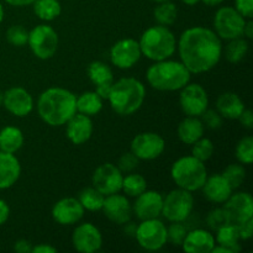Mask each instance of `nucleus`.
<instances>
[{
    "instance_id": "obj_1",
    "label": "nucleus",
    "mask_w": 253,
    "mask_h": 253,
    "mask_svg": "<svg viewBox=\"0 0 253 253\" xmlns=\"http://www.w3.org/2000/svg\"><path fill=\"white\" fill-rule=\"evenodd\" d=\"M177 47L180 62L194 74L211 71L222 56L221 39L215 31L203 26L185 30Z\"/></svg>"
},
{
    "instance_id": "obj_2",
    "label": "nucleus",
    "mask_w": 253,
    "mask_h": 253,
    "mask_svg": "<svg viewBox=\"0 0 253 253\" xmlns=\"http://www.w3.org/2000/svg\"><path fill=\"white\" fill-rule=\"evenodd\" d=\"M39 115L47 125L62 126L77 113V96L68 89L48 88L37 100Z\"/></svg>"
},
{
    "instance_id": "obj_3",
    "label": "nucleus",
    "mask_w": 253,
    "mask_h": 253,
    "mask_svg": "<svg viewBox=\"0 0 253 253\" xmlns=\"http://www.w3.org/2000/svg\"><path fill=\"white\" fill-rule=\"evenodd\" d=\"M192 73L180 61H157L147 69L146 78L153 89L160 91L180 90L190 82Z\"/></svg>"
},
{
    "instance_id": "obj_4",
    "label": "nucleus",
    "mask_w": 253,
    "mask_h": 253,
    "mask_svg": "<svg viewBox=\"0 0 253 253\" xmlns=\"http://www.w3.org/2000/svg\"><path fill=\"white\" fill-rule=\"evenodd\" d=\"M146 98V88L136 78H121L113 83L108 100L116 114L128 116L142 106Z\"/></svg>"
},
{
    "instance_id": "obj_5",
    "label": "nucleus",
    "mask_w": 253,
    "mask_h": 253,
    "mask_svg": "<svg viewBox=\"0 0 253 253\" xmlns=\"http://www.w3.org/2000/svg\"><path fill=\"white\" fill-rule=\"evenodd\" d=\"M141 53L153 62L170 58L177 49V40L174 34L163 25L151 26L141 36Z\"/></svg>"
},
{
    "instance_id": "obj_6",
    "label": "nucleus",
    "mask_w": 253,
    "mask_h": 253,
    "mask_svg": "<svg viewBox=\"0 0 253 253\" xmlns=\"http://www.w3.org/2000/svg\"><path fill=\"white\" fill-rule=\"evenodd\" d=\"M170 177L178 188L195 192L202 189L208 178V170L204 162L193 156H184L173 163Z\"/></svg>"
},
{
    "instance_id": "obj_7",
    "label": "nucleus",
    "mask_w": 253,
    "mask_h": 253,
    "mask_svg": "<svg viewBox=\"0 0 253 253\" xmlns=\"http://www.w3.org/2000/svg\"><path fill=\"white\" fill-rule=\"evenodd\" d=\"M194 198L192 192L178 188L163 198L162 214L170 222H184L192 215Z\"/></svg>"
},
{
    "instance_id": "obj_8",
    "label": "nucleus",
    "mask_w": 253,
    "mask_h": 253,
    "mask_svg": "<svg viewBox=\"0 0 253 253\" xmlns=\"http://www.w3.org/2000/svg\"><path fill=\"white\" fill-rule=\"evenodd\" d=\"M27 44L37 58L49 59L58 48V34L48 25H37L29 31Z\"/></svg>"
},
{
    "instance_id": "obj_9",
    "label": "nucleus",
    "mask_w": 253,
    "mask_h": 253,
    "mask_svg": "<svg viewBox=\"0 0 253 253\" xmlns=\"http://www.w3.org/2000/svg\"><path fill=\"white\" fill-rule=\"evenodd\" d=\"M135 237L138 245L147 251H158L167 244V226L158 217L142 220L136 226Z\"/></svg>"
},
{
    "instance_id": "obj_10",
    "label": "nucleus",
    "mask_w": 253,
    "mask_h": 253,
    "mask_svg": "<svg viewBox=\"0 0 253 253\" xmlns=\"http://www.w3.org/2000/svg\"><path fill=\"white\" fill-rule=\"evenodd\" d=\"M246 19L232 6H222L214 17L215 34L221 40H232L242 36Z\"/></svg>"
},
{
    "instance_id": "obj_11",
    "label": "nucleus",
    "mask_w": 253,
    "mask_h": 253,
    "mask_svg": "<svg viewBox=\"0 0 253 253\" xmlns=\"http://www.w3.org/2000/svg\"><path fill=\"white\" fill-rule=\"evenodd\" d=\"M179 105L187 116L200 118L209 106V96L207 90L198 83H188L180 89Z\"/></svg>"
},
{
    "instance_id": "obj_12",
    "label": "nucleus",
    "mask_w": 253,
    "mask_h": 253,
    "mask_svg": "<svg viewBox=\"0 0 253 253\" xmlns=\"http://www.w3.org/2000/svg\"><path fill=\"white\" fill-rule=\"evenodd\" d=\"M124 173L113 163H103L93 173L91 183L101 194L110 195L119 193L123 187Z\"/></svg>"
},
{
    "instance_id": "obj_13",
    "label": "nucleus",
    "mask_w": 253,
    "mask_h": 253,
    "mask_svg": "<svg viewBox=\"0 0 253 253\" xmlns=\"http://www.w3.org/2000/svg\"><path fill=\"white\" fill-rule=\"evenodd\" d=\"M166 147V142L161 135L156 132H141L131 141V152L142 161H152L160 157Z\"/></svg>"
},
{
    "instance_id": "obj_14",
    "label": "nucleus",
    "mask_w": 253,
    "mask_h": 253,
    "mask_svg": "<svg viewBox=\"0 0 253 253\" xmlns=\"http://www.w3.org/2000/svg\"><path fill=\"white\" fill-rule=\"evenodd\" d=\"M229 224L239 225L253 219V199L252 195L246 192H239L230 195L224 203Z\"/></svg>"
},
{
    "instance_id": "obj_15",
    "label": "nucleus",
    "mask_w": 253,
    "mask_h": 253,
    "mask_svg": "<svg viewBox=\"0 0 253 253\" xmlns=\"http://www.w3.org/2000/svg\"><path fill=\"white\" fill-rule=\"evenodd\" d=\"M141 48L138 41L133 39H123L113 44L110 49V61L116 68L130 69L140 61Z\"/></svg>"
},
{
    "instance_id": "obj_16",
    "label": "nucleus",
    "mask_w": 253,
    "mask_h": 253,
    "mask_svg": "<svg viewBox=\"0 0 253 253\" xmlns=\"http://www.w3.org/2000/svg\"><path fill=\"white\" fill-rule=\"evenodd\" d=\"M72 244L78 252L94 253L103 246V236L95 225L91 222H84L74 229Z\"/></svg>"
},
{
    "instance_id": "obj_17",
    "label": "nucleus",
    "mask_w": 253,
    "mask_h": 253,
    "mask_svg": "<svg viewBox=\"0 0 253 253\" xmlns=\"http://www.w3.org/2000/svg\"><path fill=\"white\" fill-rule=\"evenodd\" d=\"M101 210L110 221L118 225H125L126 222H130L133 214L131 203L125 195L119 193L106 195Z\"/></svg>"
},
{
    "instance_id": "obj_18",
    "label": "nucleus",
    "mask_w": 253,
    "mask_h": 253,
    "mask_svg": "<svg viewBox=\"0 0 253 253\" xmlns=\"http://www.w3.org/2000/svg\"><path fill=\"white\" fill-rule=\"evenodd\" d=\"M2 105L17 118H25L34 110L32 95L21 86H12L4 93Z\"/></svg>"
},
{
    "instance_id": "obj_19",
    "label": "nucleus",
    "mask_w": 253,
    "mask_h": 253,
    "mask_svg": "<svg viewBox=\"0 0 253 253\" xmlns=\"http://www.w3.org/2000/svg\"><path fill=\"white\" fill-rule=\"evenodd\" d=\"M163 197L156 190H147L136 197L135 204L132 205V211L138 219L150 220L156 219L162 214Z\"/></svg>"
},
{
    "instance_id": "obj_20",
    "label": "nucleus",
    "mask_w": 253,
    "mask_h": 253,
    "mask_svg": "<svg viewBox=\"0 0 253 253\" xmlns=\"http://www.w3.org/2000/svg\"><path fill=\"white\" fill-rule=\"evenodd\" d=\"M84 208L76 198H63L52 208V217L54 221L63 226L74 225L84 216Z\"/></svg>"
},
{
    "instance_id": "obj_21",
    "label": "nucleus",
    "mask_w": 253,
    "mask_h": 253,
    "mask_svg": "<svg viewBox=\"0 0 253 253\" xmlns=\"http://www.w3.org/2000/svg\"><path fill=\"white\" fill-rule=\"evenodd\" d=\"M93 121L90 116L76 113L66 123V135L74 145H83L93 135Z\"/></svg>"
},
{
    "instance_id": "obj_22",
    "label": "nucleus",
    "mask_w": 253,
    "mask_h": 253,
    "mask_svg": "<svg viewBox=\"0 0 253 253\" xmlns=\"http://www.w3.org/2000/svg\"><path fill=\"white\" fill-rule=\"evenodd\" d=\"M203 194L209 202L215 204H224L230 195L232 194V188L222 174H212L207 178L202 187Z\"/></svg>"
},
{
    "instance_id": "obj_23",
    "label": "nucleus",
    "mask_w": 253,
    "mask_h": 253,
    "mask_svg": "<svg viewBox=\"0 0 253 253\" xmlns=\"http://www.w3.org/2000/svg\"><path fill=\"white\" fill-rule=\"evenodd\" d=\"M215 245L216 242L211 232L204 229H194L188 231L182 247L188 253H210Z\"/></svg>"
},
{
    "instance_id": "obj_24",
    "label": "nucleus",
    "mask_w": 253,
    "mask_h": 253,
    "mask_svg": "<svg viewBox=\"0 0 253 253\" xmlns=\"http://www.w3.org/2000/svg\"><path fill=\"white\" fill-rule=\"evenodd\" d=\"M21 174V166L14 153L0 151V190L11 188Z\"/></svg>"
},
{
    "instance_id": "obj_25",
    "label": "nucleus",
    "mask_w": 253,
    "mask_h": 253,
    "mask_svg": "<svg viewBox=\"0 0 253 253\" xmlns=\"http://www.w3.org/2000/svg\"><path fill=\"white\" fill-rule=\"evenodd\" d=\"M246 109L242 99L234 91H226L222 93L217 98L216 110L224 119L229 120H237L241 115L242 111Z\"/></svg>"
},
{
    "instance_id": "obj_26",
    "label": "nucleus",
    "mask_w": 253,
    "mask_h": 253,
    "mask_svg": "<svg viewBox=\"0 0 253 253\" xmlns=\"http://www.w3.org/2000/svg\"><path fill=\"white\" fill-rule=\"evenodd\" d=\"M205 126L197 116H187L178 125V137L185 145H193L204 136Z\"/></svg>"
},
{
    "instance_id": "obj_27",
    "label": "nucleus",
    "mask_w": 253,
    "mask_h": 253,
    "mask_svg": "<svg viewBox=\"0 0 253 253\" xmlns=\"http://www.w3.org/2000/svg\"><path fill=\"white\" fill-rule=\"evenodd\" d=\"M24 145V133L15 126H5L0 131V151L15 153Z\"/></svg>"
},
{
    "instance_id": "obj_28",
    "label": "nucleus",
    "mask_w": 253,
    "mask_h": 253,
    "mask_svg": "<svg viewBox=\"0 0 253 253\" xmlns=\"http://www.w3.org/2000/svg\"><path fill=\"white\" fill-rule=\"evenodd\" d=\"M103 99L95 91H85L77 96V113L86 116H95L103 109Z\"/></svg>"
},
{
    "instance_id": "obj_29",
    "label": "nucleus",
    "mask_w": 253,
    "mask_h": 253,
    "mask_svg": "<svg viewBox=\"0 0 253 253\" xmlns=\"http://www.w3.org/2000/svg\"><path fill=\"white\" fill-rule=\"evenodd\" d=\"M241 241L239 235V230H237L236 225L226 224L225 226L220 227L216 231V237H215V242L220 246H224L229 249L231 253H236L241 251V246L239 242Z\"/></svg>"
},
{
    "instance_id": "obj_30",
    "label": "nucleus",
    "mask_w": 253,
    "mask_h": 253,
    "mask_svg": "<svg viewBox=\"0 0 253 253\" xmlns=\"http://www.w3.org/2000/svg\"><path fill=\"white\" fill-rule=\"evenodd\" d=\"M89 79L95 86L114 83V74L110 67L101 61L91 62L86 69Z\"/></svg>"
},
{
    "instance_id": "obj_31",
    "label": "nucleus",
    "mask_w": 253,
    "mask_h": 253,
    "mask_svg": "<svg viewBox=\"0 0 253 253\" xmlns=\"http://www.w3.org/2000/svg\"><path fill=\"white\" fill-rule=\"evenodd\" d=\"M247 52H249V41L242 36L229 40L224 49L225 58L230 63H239V62H241L246 57Z\"/></svg>"
},
{
    "instance_id": "obj_32",
    "label": "nucleus",
    "mask_w": 253,
    "mask_h": 253,
    "mask_svg": "<svg viewBox=\"0 0 253 253\" xmlns=\"http://www.w3.org/2000/svg\"><path fill=\"white\" fill-rule=\"evenodd\" d=\"M34 11L39 19L52 21L61 15L62 6L58 0H35Z\"/></svg>"
},
{
    "instance_id": "obj_33",
    "label": "nucleus",
    "mask_w": 253,
    "mask_h": 253,
    "mask_svg": "<svg viewBox=\"0 0 253 253\" xmlns=\"http://www.w3.org/2000/svg\"><path fill=\"white\" fill-rule=\"evenodd\" d=\"M104 199H105V195L101 194L94 187L83 189L79 193L78 197V200L81 202L82 207L84 208V210H88V211H99V210H101Z\"/></svg>"
},
{
    "instance_id": "obj_34",
    "label": "nucleus",
    "mask_w": 253,
    "mask_h": 253,
    "mask_svg": "<svg viewBox=\"0 0 253 253\" xmlns=\"http://www.w3.org/2000/svg\"><path fill=\"white\" fill-rule=\"evenodd\" d=\"M153 16H155L158 25L169 26V25L174 24L175 20H177V5L172 1L158 2V5L155 7V10H153Z\"/></svg>"
},
{
    "instance_id": "obj_35",
    "label": "nucleus",
    "mask_w": 253,
    "mask_h": 253,
    "mask_svg": "<svg viewBox=\"0 0 253 253\" xmlns=\"http://www.w3.org/2000/svg\"><path fill=\"white\" fill-rule=\"evenodd\" d=\"M146 189H147V180L141 174L131 172L127 175H124L121 190H124L126 195L136 198Z\"/></svg>"
},
{
    "instance_id": "obj_36",
    "label": "nucleus",
    "mask_w": 253,
    "mask_h": 253,
    "mask_svg": "<svg viewBox=\"0 0 253 253\" xmlns=\"http://www.w3.org/2000/svg\"><path fill=\"white\" fill-rule=\"evenodd\" d=\"M225 179L229 182L232 189H237L242 185V183L246 179V169L241 163H232L225 168L224 172L221 173Z\"/></svg>"
},
{
    "instance_id": "obj_37",
    "label": "nucleus",
    "mask_w": 253,
    "mask_h": 253,
    "mask_svg": "<svg viewBox=\"0 0 253 253\" xmlns=\"http://www.w3.org/2000/svg\"><path fill=\"white\" fill-rule=\"evenodd\" d=\"M214 143L209 138L202 137L192 145V156L202 162H207L214 155Z\"/></svg>"
},
{
    "instance_id": "obj_38",
    "label": "nucleus",
    "mask_w": 253,
    "mask_h": 253,
    "mask_svg": "<svg viewBox=\"0 0 253 253\" xmlns=\"http://www.w3.org/2000/svg\"><path fill=\"white\" fill-rule=\"evenodd\" d=\"M236 158L241 165H251L253 161V137L245 136L236 145Z\"/></svg>"
},
{
    "instance_id": "obj_39",
    "label": "nucleus",
    "mask_w": 253,
    "mask_h": 253,
    "mask_svg": "<svg viewBox=\"0 0 253 253\" xmlns=\"http://www.w3.org/2000/svg\"><path fill=\"white\" fill-rule=\"evenodd\" d=\"M6 40L15 47H22L27 43L29 31L21 25H12L6 31Z\"/></svg>"
},
{
    "instance_id": "obj_40",
    "label": "nucleus",
    "mask_w": 253,
    "mask_h": 253,
    "mask_svg": "<svg viewBox=\"0 0 253 253\" xmlns=\"http://www.w3.org/2000/svg\"><path fill=\"white\" fill-rule=\"evenodd\" d=\"M187 234V226L183 222H172L170 226L167 227V242L174 246H182Z\"/></svg>"
},
{
    "instance_id": "obj_41",
    "label": "nucleus",
    "mask_w": 253,
    "mask_h": 253,
    "mask_svg": "<svg viewBox=\"0 0 253 253\" xmlns=\"http://www.w3.org/2000/svg\"><path fill=\"white\" fill-rule=\"evenodd\" d=\"M226 224H229V219L224 208H216L208 214L207 225L212 231H217L220 227L225 226Z\"/></svg>"
},
{
    "instance_id": "obj_42",
    "label": "nucleus",
    "mask_w": 253,
    "mask_h": 253,
    "mask_svg": "<svg viewBox=\"0 0 253 253\" xmlns=\"http://www.w3.org/2000/svg\"><path fill=\"white\" fill-rule=\"evenodd\" d=\"M200 118H202L200 120H202L203 125L211 128V130H217L222 125V116L217 113V110L207 109Z\"/></svg>"
},
{
    "instance_id": "obj_43",
    "label": "nucleus",
    "mask_w": 253,
    "mask_h": 253,
    "mask_svg": "<svg viewBox=\"0 0 253 253\" xmlns=\"http://www.w3.org/2000/svg\"><path fill=\"white\" fill-rule=\"evenodd\" d=\"M138 163H140V160L130 151L121 155V157L119 158L118 168L123 173H131L138 167Z\"/></svg>"
},
{
    "instance_id": "obj_44",
    "label": "nucleus",
    "mask_w": 253,
    "mask_h": 253,
    "mask_svg": "<svg viewBox=\"0 0 253 253\" xmlns=\"http://www.w3.org/2000/svg\"><path fill=\"white\" fill-rule=\"evenodd\" d=\"M235 9H236L245 19H252L253 0H235Z\"/></svg>"
},
{
    "instance_id": "obj_45",
    "label": "nucleus",
    "mask_w": 253,
    "mask_h": 253,
    "mask_svg": "<svg viewBox=\"0 0 253 253\" xmlns=\"http://www.w3.org/2000/svg\"><path fill=\"white\" fill-rule=\"evenodd\" d=\"M237 230H239V235L241 240L247 241V240L251 239L253 235V219L239 225V226H237Z\"/></svg>"
},
{
    "instance_id": "obj_46",
    "label": "nucleus",
    "mask_w": 253,
    "mask_h": 253,
    "mask_svg": "<svg viewBox=\"0 0 253 253\" xmlns=\"http://www.w3.org/2000/svg\"><path fill=\"white\" fill-rule=\"evenodd\" d=\"M237 120L241 123V125L244 126V127L249 128V130H251L253 127V114L251 110H249V109H245Z\"/></svg>"
},
{
    "instance_id": "obj_47",
    "label": "nucleus",
    "mask_w": 253,
    "mask_h": 253,
    "mask_svg": "<svg viewBox=\"0 0 253 253\" xmlns=\"http://www.w3.org/2000/svg\"><path fill=\"white\" fill-rule=\"evenodd\" d=\"M14 250L17 253H32V245L27 240H19L15 242Z\"/></svg>"
},
{
    "instance_id": "obj_48",
    "label": "nucleus",
    "mask_w": 253,
    "mask_h": 253,
    "mask_svg": "<svg viewBox=\"0 0 253 253\" xmlns=\"http://www.w3.org/2000/svg\"><path fill=\"white\" fill-rule=\"evenodd\" d=\"M9 215H10L9 205L6 204V202H5V200L0 199V226L7 221V219H9Z\"/></svg>"
},
{
    "instance_id": "obj_49",
    "label": "nucleus",
    "mask_w": 253,
    "mask_h": 253,
    "mask_svg": "<svg viewBox=\"0 0 253 253\" xmlns=\"http://www.w3.org/2000/svg\"><path fill=\"white\" fill-rule=\"evenodd\" d=\"M111 86H113V84H104V85L95 86V93L98 94L103 100H108L109 95H110Z\"/></svg>"
},
{
    "instance_id": "obj_50",
    "label": "nucleus",
    "mask_w": 253,
    "mask_h": 253,
    "mask_svg": "<svg viewBox=\"0 0 253 253\" xmlns=\"http://www.w3.org/2000/svg\"><path fill=\"white\" fill-rule=\"evenodd\" d=\"M56 252H57V249L56 247L51 246V245L40 244L32 247V253H56Z\"/></svg>"
},
{
    "instance_id": "obj_51",
    "label": "nucleus",
    "mask_w": 253,
    "mask_h": 253,
    "mask_svg": "<svg viewBox=\"0 0 253 253\" xmlns=\"http://www.w3.org/2000/svg\"><path fill=\"white\" fill-rule=\"evenodd\" d=\"M242 36H246L247 40H251L253 37V21L252 19H247L246 24L244 26V32Z\"/></svg>"
},
{
    "instance_id": "obj_52",
    "label": "nucleus",
    "mask_w": 253,
    "mask_h": 253,
    "mask_svg": "<svg viewBox=\"0 0 253 253\" xmlns=\"http://www.w3.org/2000/svg\"><path fill=\"white\" fill-rule=\"evenodd\" d=\"M11 6H26V5L34 4L35 0H5Z\"/></svg>"
},
{
    "instance_id": "obj_53",
    "label": "nucleus",
    "mask_w": 253,
    "mask_h": 253,
    "mask_svg": "<svg viewBox=\"0 0 253 253\" xmlns=\"http://www.w3.org/2000/svg\"><path fill=\"white\" fill-rule=\"evenodd\" d=\"M200 1H203L205 5H208V6H217V5L221 4L224 0H200Z\"/></svg>"
},
{
    "instance_id": "obj_54",
    "label": "nucleus",
    "mask_w": 253,
    "mask_h": 253,
    "mask_svg": "<svg viewBox=\"0 0 253 253\" xmlns=\"http://www.w3.org/2000/svg\"><path fill=\"white\" fill-rule=\"evenodd\" d=\"M199 1L200 0H182V2H184V4H187V5H195V4H198Z\"/></svg>"
},
{
    "instance_id": "obj_55",
    "label": "nucleus",
    "mask_w": 253,
    "mask_h": 253,
    "mask_svg": "<svg viewBox=\"0 0 253 253\" xmlns=\"http://www.w3.org/2000/svg\"><path fill=\"white\" fill-rule=\"evenodd\" d=\"M2 19H4V7H2V5L0 4V24H1Z\"/></svg>"
},
{
    "instance_id": "obj_56",
    "label": "nucleus",
    "mask_w": 253,
    "mask_h": 253,
    "mask_svg": "<svg viewBox=\"0 0 253 253\" xmlns=\"http://www.w3.org/2000/svg\"><path fill=\"white\" fill-rule=\"evenodd\" d=\"M2 99H4V93L0 90V105H2Z\"/></svg>"
},
{
    "instance_id": "obj_57",
    "label": "nucleus",
    "mask_w": 253,
    "mask_h": 253,
    "mask_svg": "<svg viewBox=\"0 0 253 253\" xmlns=\"http://www.w3.org/2000/svg\"><path fill=\"white\" fill-rule=\"evenodd\" d=\"M153 1H155V2H157V4H158V2H163V1H170V0H153Z\"/></svg>"
}]
</instances>
